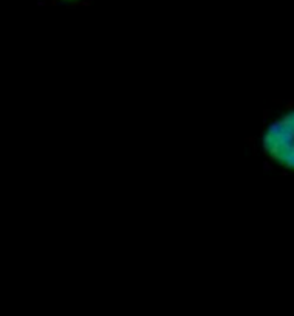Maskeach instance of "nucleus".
<instances>
[{
    "mask_svg": "<svg viewBox=\"0 0 294 316\" xmlns=\"http://www.w3.org/2000/svg\"><path fill=\"white\" fill-rule=\"evenodd\" d=\"M260 146L268 160L288 172H294V107L280 113L266 126Z\"/></svg>",
    "mask_w": 294,
    "mask_h": 316,
    "instance_id": "obj_1",
    "label": "nucleus"
},
{
    "mask_svg": "<svg viewBox=\"0 0 294 316\" xmlns=\"http://www.w3.org/2000/svg\"><path fill=\"white\" fill-rule=\"evenodd\" d=\"M62 2H67V3H71V2H78V0H62Z\"/></svg>",
    "mask_w": 294,
    "mask_h": 316,
    "instance_id": "obj_2",
    "label": "nucleus"
}]
</instances>
